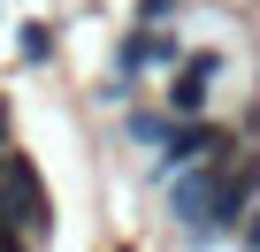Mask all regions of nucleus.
<instances>
[{
  "label": "nucleus",
  "instance_id": "1",
  "mask_svg": "<svg viewBox=\"0 0 260 252\" xmlns=\"http://www.w3.org/2000/svg\"><path fill=\"white\" fill-rule=\"evenodd\" d=\"M0 206H8V222H16V229H46V214H39V184H31L23 168L0 176Z\"/></svg>",
  "mask_w": 260,
  "mask_h": 252
},
{
  "label": "nucleus",
  "instance_id": "2",
  "mask_svg": "<svg viewBox=\"0 0 260 252\" xmlns=\"http://www.w3.org/2000/svg\"><path fill=\"white\" fill-rule=\"evenodd\" d=\"M207 77H214V61L199 54V61H191V77H184V84L169 92V107H184V115H199V99H207Z\"/></svg>",
  "mask_w": 260,
  "mask_h": 252
},
{
  "label": "nucleus",
  "instance_id": "3",
  "mask_svg": "<svg viewBox=\"0 0 260 252\" xmlns=\"http://www.w3.org/2000/svg\"><path fill=\"white\" fill-rule=\"evenodd\" d=\"M245 244H252V252H260V214H252V222H245Z\"/></svg>",
  "mask_w": 260,
  "mask_h": 252
},
{
  "label": "nucleus",
  "instance_id": "4",
  "mask_svg": "<svg viewBox=\"0 0 260 252\" xmlns=\"http://www.w3.org/2000/svg\"><path fill=\"white\" fill-rule=\"evenodd\" d=\"M161 8H169V0H146V16H161Z\"/></svg>",
  "mask_w": 260,
  "mask_h": 252
},
{
  "label": "nucleus",
  "instance_id": "5",
  "mask_svg": "<svg viewBox=\"0 0 260 252\" xmlns=\"http://www.w3.org/2000/svg\"><path fill=\"white\" fill-rule=\"evenodd\" d=\"M0 252H23V244H16V237H0Z\"/></svg>",
  "mask_w": 260,
  "mask_h": 252
},
{
  "label": "nucleus",
  "instance_id": "6",
  "mask_svg": "<svg viewBox=\"0 0 260 252\" xmlns=\"http://www.w3.org/2000/svg\"><path fill=\"white\" fill-rule=\"evenodd\" d=\"M0 176H8V153H0Z\"/></svg>",
  "mask_w": 260,
  "mask_h": 252
}]
</instances>
